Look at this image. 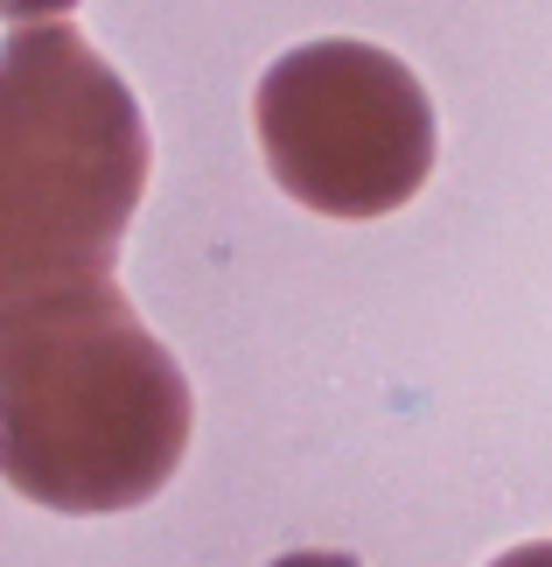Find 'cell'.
Returning a JSON list of instances; mask_svg holds the SVG:
<instances>
[{
  "label": "cell",
  "mask_w": 552,
  "mask_h": 567,
  "mask_svg": "<svg viewBox=\"0 0 552 567\" xmlns=\"http://www.w3.org/2000/svg\"><path fill=\"white\" fill-rule=\"evenodd\" d=\"M490 567H552V539H532V547H511L503 560H490Z\"/></svg>",
  "instance_id": "5b68a950"
},
{
  "label": "cell",
  "mask_w": 552,
  "mask_h": 567,
  "mask_svg": "<svg viewBox=\"0 0 552 567\" xmlns=\"http://www.w3.org/2000/svg\"><path fill=\"white\" fill-rule=\"evenodd\" d=\"M273 183L322 217L406 210L434 176V99L378 42H301L252 99Z\"/></svg>",
  "instance_id": "3957f363"
},
{
  "label": "cell",
  "mask_w": 552,
  "mask_h": 567,
  "mask_svg": "<svg viewBox=\"0 0 552 567\" xmlns=\"http://www.w3.org/2000/svg\"><path fill=\"white\" fill-rule=\"evenodd\" d=\"M273 567H357V560H350V554H287Z\"/></svg>",
  "instance_id": "8992f818"
},
{
  "label": "cell",
  "mask_w": 552,
  "mask_h": 567,
  "mask_svg": "<svg viewBox=\"0 0 552 567\" xmlns=\"http://www.w3.org/2000/svg\"><path fill=\"white\" fill-rule=\"evenodd\" d=\"M77 0H0V14L21 21V29H35V21H56V14H71Z\"/></svg>",
  "instance_id": "277c9868"
},
{
  "label": "cell",
  "mask_w": 552,
  "mask_h": 567,
  "mask_svg": "<svg viewBox=\"0 0 552 567\" xmlns=\"http://www.w3.org/2000/svg\"><path fill=\"white\" fill-rule=\"evenodd\" d=\"M147 189V126L126 78L71 21L0 50V301L105 274Z\"/></svg>",
  "instance_id": "7a4b0ae2"
},
{
  "label": "cell",
  "mask_w": 552,
  "mask_h": 567,
  "mask_svg": "<svg viewBox=\"0 0 552 567\" xmlns=\"http://www.w3.org/2000/svg\"><path fill=\"white\" fill-rule=\"evenodd\" d=\"M189 379L113 274L0 301V476L50 512H134L189 449Z\"/></svg>",
  "instance_id": "6da1fadb"
}]
</instances>
